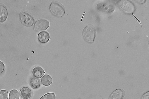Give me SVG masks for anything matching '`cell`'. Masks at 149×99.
<instances>
[{
	"label": "cell",
	"mask_w": 149,
	"mask_h": 99,
	"mask_svg": "<svg viewBox=\"0 0 149 99\" xmlns=\"http://www.w3.org/2000/svg\"><path fill=\"white\" fill-rule=\"evenodd\" d=\"M21 97L23 99H28L31 97L32 91L31 89L27 87L22 88L20 91Z\"/></svg>",
	"instance_id": "obj_7"
},
{
	"label": "cell",
	"mask_w": 149,
	"mask_h": 99,
	"mask_svg": "<svg viewBox=\"0 0 149 99\" xmlns=\"http://www.w3.org/2000/svg\"><path fill=\"white\" fill-rule=\"evenodd\" d=\"M120 6L124 10L129 13L133 12L135 10V8L133 4L129 1H121Z\"/></svg>",
	"instance_id": "obj_5"
},
{
	"label": "cell",
	"mask_w": 149,
	"mask_h": 99,
	"mask_svg": "<svg viewBox=\"0 0 149 99\" xmlns=\"http://www.w3.org/2000/svg\"><path fill=\"white\" fill-rule=\"evenodd\" d=\"M142 99H149V92H147L143 96Z\"/></svg>",
	"instance_id": "obj_17"
},
{
	"label": "cell",
	"mask_w": 149,
	"mask_h": 99,
	"mask_svg": "<svg viewBox=\"0 0 149 99\" xmlns=\"http://www.w3.org/2000/svg\"><path fill=\"white\" fill-rule=\"evenodd\" d=\"M32 73L33 76L38 78H40L44 75V71L41 67L37 66L33 70Z\"/></svg>",
	"instance_id": "obj_10"
},
{
	"label": "cell",
	"mask_w": 149,
	"mask_h": 99,
	"mask_svg": "<svg viewBox=\"0 0 149 99\" xmlns=\"http://www.w3.org/2000/svg\"><path fill=\"white\" fill-rule=\"evenodd\" d=\"M49 21L45 19H40L36 22L35 24L34 30L40 31L46 30L49 27Z\"/></svg>",
	"instance_id": "obj_4"
},
{
	"label": "cell",
	"mask_w": 149,
	"mask_h": 99,
	"mask_svg": "<svg viewBox=\"0 0 149 99\" xmlns=\"http://www.w3.org/2000/svg\"><path fill=\"white\" fill-rule=\"evenodd\" d=\"M50 36L49 33L46 31H42L38 34V39L39 42L42 43L47 42L50 39Z\"/></svg>",
	"instance_id": "obj_8"
},
{
	"label": "cell",
	"mask_w": 149,
	"mask_h": 99,
	"mask_svg": "<svg viewBox=\"0 0 149 99\" xmlns=\"http://www.w3.org/2000/svg\"></svg>",
	"instance_id": "obj_19"
},
{
	"label": "cell",
	"mask_w": 149,
	"mask_h": 99,
	"mask_svg": "<svg viewBox=\"0 0 149 99\" xmlns=\"http://www.w3.org/2000/svg\"><path fill=\"white\" fill-rule=\"evenodd\" d=\"M20 93L18 90L16 89L12 90L10 92L9 99H19Z\"/></svg>",
	"instance_id": "obj_13"
},
{
	"label": "cell",
	"mask_w": 149,
	"mask_h": 99,
	"mask_svg": "<svg viewBox=\"0 0 149 99\" xmlns=\"http://www.w3.org/2000/svg\"><path fill=\"white\" fill-rule=\"evenodd\" d=\"M42 83L45 86H49L52 82V77L48 75H45L41 79Z\"/></svg>",
	"instance_id": "obj_12"
},
{
	"label": "cell",
	"mask_w": 149,
	"mask_h": 99,
	"mask_svg": "<svg viewBox=\"0 0 149 99\" xmlns=\"http://www.w3.org/2000/svg\"><path fill=\"white\" fill-rule=\"evenodd\" d=\"M50 10L55 15L59 17L63 16L65 13V9L62 5L57 1H53L50 6Z\"/></svg>",
	"instance_id": "obj_2"
},
{
	"label": "cell",
	"mask_w": 149,
	"mask_h": 99,
	"mask_svg": "<svg viewBox=\"0 0 149 99\" xmlns=\"http://www.w3.org/2000/svg\"><path fill=\"white\" fill-rule=\"evenodd\" d=\"M40 99H56V96L54 93H49L43 96Z\"/></svg>",
	"instance_id": "obj_14"
},
{
	"label": "cell",
	"mask_w": 149,
	"mask_h": 99,
	"mask_svg": "<svg viewBox=\"0 0 149 99\" xmlns=\"http://www.w3.org/2000/svg\"><path fill=\"white\" fill-rule=\"evenodd\" d=\"M124 95L123 91L121 89H118L113 92L109 99H122Z\"/></svg>",
	"instance_id": "obj_9"
},
{
	"label": "cell",
	"mask_w": 149,
	"mask_h": 99,
	"mask_svg": "<svg viewBox=\"0 0 149 99\" xmlns=\"http://www.w3.org/2000/svg\"><path fill=\"white\" fill-rule=\"evenodd\" d=\"M8 11L3 5L0 4V23H4L8 16Z\"/></svg>",
	"instance_id": "obj_6"
},
{
	"label": "cell",
	"mask_w": 149,
	"mask_h": 99,
	"mask_svg": "<svg viewBox=\"0 0 149 99\" xmlns=\"http://www.w3.org/2000/svg\"><path fill=\"white\" fill-rule=\"evenodd\" d=\"M19 17L22 23L26 26H32L35 23V20L33 16L27 12H22L19 15Z\"/></svg>",
	"instance_id": "obj_3"
},
{
	"label": "cell",
	"mask_w": 149,
	"mask_h": 99,
	"mask_svg": "<svg viewBox=\"0 0 149 99\" xmlns=\"http://www.w3.org/2000/svg\"><path fill=\"white\" fill-rule=\"evenodd\" d=\"M132 15H133L134 17V18H136V20H137L139 21V23H140V24H141V27H142L141 24V21H140V20H138V19L134 15V14H133V13H132Z\"/></svg>",
	"instance_id": "obj_18"
},
{
	"label": "cell",
	"mask_w": 149,
	"mask_h": 99,
	"mask_svg": "<svg viewBox=\"0 0 149 99\" xmlns=\"http://www.w3.org/2000/svg\"><path fill=\"white\" fill-rule=\"evenodd\" d=\"M5 65L3 62L0 61V74L3 73L5 69Z\"/></svg>",
	"instance_id": "obj_16"
},
{
	"label": "cell",
	"mask_w": 149,
	"mask_h": 99,
	"mask_svg": "<svg viewBox=\"0 0 149 99\" xmlns=\"http://www.w3.org/2000/svg\"><path fill=\"white\" fill-rule=\"evenodd\" d=\"M8 91L6 90L0 91V99H8Z\"/></svg>",
	"instance_id": "obj_15"
},
{
	"label": "cell",
	"mask_w": 149,
	"mask_h": 99,
	"mask_svg": "<svg viewBox=\"0 0 149 99\" xmlns=\"http://www.w3.org/2000/svg\"><path fill=\"white\" fill-rule=\"evenodd\" d=\"M83 35L86 41L93 42L96 37V29L92 25L86 26L84 29Z\"/></svg>",
	"instance_id": "obj_1"
},
{
	"label": "cell",
	"mask_w": 149,
	"mask_h": 99,
	"mask_svg": "<svg viewBox=\"0 0 149 99\" xmlns=\"http://www.w3.org/2000/svg\"><path fill=\"white\" fill-rule=\"evenodd\" d=\"M40 80L39 78L33 77L31 78L30 81V84L32 87L34 89H37L40 86Z\"/></svg>",
	"instance_id": "obj_11"
}]
</instances>
